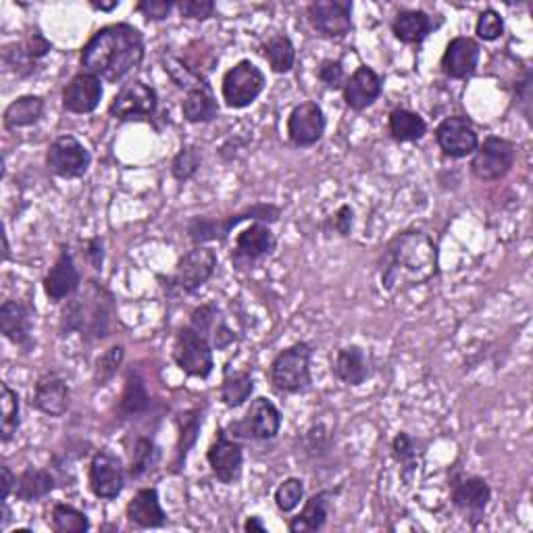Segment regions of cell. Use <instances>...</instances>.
Instances as JSON below:
<instances>
[{
    "mask_svg": "<svg viewBox=\"0 0 533 533\" xmlns=\"http://www.w3.org/2000/svg\"><path fill=\"white\" fill-rule=\"evenodd\" d=\"M146 48L138 28L130 23H111L92 34L84 44L80 65L107 84H119L144 61Z\"/></svg>",
    "mask_w": 533,
    "mask_h": 533,
    "instance_id": "1",
    "label": "cell"
},
{
    "mask_svg": "<svg viewBox=\"0 0 533 533\" xmlns=\"http://www.w3.org/2000/svg\"><path fill=\"white\" fill-rule=\"evenodd\" d=\"M438 244L421 230L394 236L382 252V288L398 292L427 284L438 275Z\"/></svg>",
    "mask_w": 533,
    "mask_h": 533,
    "instance_id": "2",
    "label": "cell"
},
{
    "mask_svg": "<svg viewBox=\"0 0 533 533\" xmlns=\"http://www.w3.org/2000/svg\"><path fill=\"white\" fill-rule=\"evenodd\" d=\"M115 319L113 294L96 279H88L63 307L59 332L61 336L78 332L84 340H105L113 332Z\"/></svg>",
    "mask_w": 533,
    "mask_h": 533,
    "instance_id": "3",
    "label": "cell"
},
{
    "mask_svg": "<svg viewBox=\"0 0 533 533\" xmlns=\"http://www.w3.org/2000/svg\"><path fill=\"white\" fill-rule=\"evenodd\" d=\"M313 346L296 342L271 361L269 384L279 394H307L313 388Z\"/></svg>",
    "mask_w": 533,
    "mask_h": 533,
    "instance_id": "4",
    "label": "cell"
},
{
    "mask_svg": "<svg viewBox=\"0 0 533 533\" xmlns=\"http://www.w3.org/2000/svg\"><path fill=\"white\" fill-rule=\"evenodd\" d=\"M279 217H282V209L275 207V205H252L246 207L234 215H227V217H194L188 221V238L194 246H205L209 242H223L227 240V236L232 234V230L244 221H252V223H277Z\"/></svg>",
    "mask_w": 533,
    "mask_h": 533,
    "instance_id": "5",
    "label": "cell"
},
{
    "mask_svg": "<svg viewBox=\"0 0 533 533\" xmlns=\"http://www.w3.org/2000/svg\"><path fill=\"white\" fill-rule=\"evenodd\" d=\"M217 252L209 246H194L175 265V271L165 279V290L169 296H188L198 292L217 269Z\"/></svg>",
    "mask_w": 533,
    "mask_h": 533,
    "instance_id": "6",
    "label": "cell"
},
{
    "mask_svg": "<svg viewBox=\"0 0 533 533\" xmlns=\"http://www.w3.org/2000/svg\"><path fill=\"white\" fill-rule=\"evenodd\" d=\"M284 415L277 409L275 402L259 396L250 402V409L238 421H232L227 427V434L236 440H252V442H269L277 438L282 429Z\"/></svg>",
    "mask_w": 533,
    "mask_h": 533,
    "instance_id": "7",
    "label": "cell"
},
{
    "mask_svg": "<svg viewBox=\"0 0 533 533\" xmlns=\"http://www.w3.org/2000/svg\"><path fill=\"white\" fill-rule=\"evenodd\" d=\"M267 86L265 73L248 59L238 61L232 69H227L221 80V98L225 107L246 109L263 94Z\"/></svg>",
    "mask_w": 533,
    "mask_h": 533,
    "instance_id": "8",
    "label": "cell"
},
{
    "mask_svg": "<svg viewBox=\"0 0 533 533\" xmlns=\"http://www.w3.org/2000/svg\"><path fill=\"white\" fill-rule=\"evenodd\" d=\"M173 361L188 377L207 379L213 369V346L192 325H184L173 342Z\"/></svg>",
    "mask_w": 533,
    "mask_h": 533,
    "instance_id": "9",
    "label": "cell"
},
{
    "mask_svg": "<svg viewBox=\"0 0 533 533\" xmlns=\"http://www.w3.org/2000/svg\"><path fill=\"white\" fill-rule=\"evenodd\" d=\"M517 161V144L500 136H488L473 152L471 171L481 182H496L509 175Z\"/></svg>",
    "mask_w": 533,
    "mask_h": 533,
    "instance_id": "10",
    "label": "cell"
},
{
    "mask_svg": "<svg viewBox=\"0 0 533 533\" xmlns=\"http://www.w3.org/2000/svg\"><path fill=\"white\" fill-rule=\"evenodd\" d=\"M92 165L90 150L71 134L59 136L46 150V167L63 180L84 177Z\"/></svg>",
    "mask_w": 533,
    "mask_h": 533,
    "instance_id": "11",
    "label": "cell"
},
{
    "mask_svg": "<svg viewBox=\"0 0 533 533\" xmlns=\"http://www.w3.org/2000/svg\"><path fill=\"white\" fill-rule=\"evenodd\" d=\"M159 109L157 90L140 82H128L119 88L109 105V115L117 121H142L150 119Z\"/></svg>",
    "mask_w": 533,
    "mask_h": 533,
    "instance_id": "12",
    "label": "cell"
},
{
    "mask_svg": "<svg viewBox=\"0 0 533 533\" xmlns=\"http://www.w3.org/2000/svg\"><path fill=\"white\" fill-rule=\"evenodd\" d=\"M88 486L100 500H115L125 488L123 461L109 448L94 452L88 467Z\"/></svg>",
    "mask_w": 533,
    "mask_h": 533,
    "instance_id": "13",
    "label": "cell"
},
{
    "mask_svg": "<svg viewBox=\"0 0 533 533\" xmlns=\"http://www.w3.org/2000/svg\"><path fill=\"white\" fill-rule=\"evenodd\" d=\"M207 461L213 475L225 486H234L242 477L244 448L240 440L227 434V429L217 427L215 440L207 450Z\"/></svg>",
    "mask_w": 533,
    "mask_h": 533,
    "instance_id": "14",
    "label": "cell"
},
{
    "mask_svg": "<svg viewBox=\"0 0 533 533\" xmlns=\"http://www.w3.org/2000/svg\"><path fill=\"white\" fill-rule=\"evenodd\" d=\"M277 248V238L271 232L267 223H250L246 230L236 236L234 250H232V263L238 269L252 267L261 259L273 255Z\"/></svg>",
    "mask_w": 533,
    "mask_h": 533,
    "instance_id": "15",
    "label": "cell"
},
{
    "mask_svg": "<svg viewBox=\"0 0 533 533\" xmlns=\"http://www.w3.org/2000/svg\"><path fill=\"white\" fill-rule=\"evenodd\" d=\"M313 30L325 38H344L352 30L350 0H315L307 9Z\"/></svg>",
    "mask_w": 533,
    "mask_h": 533,
    "instance_id": "16",
    "label": "cell"
},
{
    "mask_svg": "<svg viewBox=\"0 0 533 533\" xmlns=\"http://www.w3.org/2000/svg\"><path fill=\"white\" fill-rule=\"evenodd\" d=\"M436 142L450 159L471 157L479 146V136L473 123L463 115L446 117L436 128Z\"/></svg>",
    "mask_w": 533,
    "mask_h": 533,
    "instance_id": "17",
    "label": "cell"
},
{
    "mask_svg": "<svg viewBox=\"0 0 533 533\" xmlns=\"http://www.w3.org/2000/svg\"><path fill=\"white\" fill-rule=\"evenodd\" d=\"M450 500L469 521L475 523L479 519H484L486 515V509L492 500V488L484 477L477 475L459 477L452 481Z\"/></svg>",
    "mask_w": 533,
    "mask_h": 533,
    "instance_id": "18",
    "label": "cell"
},
{
    "mask_svg": "<svg viewBox=\"0 0 533 533\" xmlns=\"http://www.w3.org/2000/svg\"><path fill=\"white\" fill-rule=\"evenodd\" d=\"M327 128L325 113L315 100H304L296 105L288 117V138L296 148L315 146Z\"/></svg>",
    "mask_w": 533,
    "mask_h": 533,
    "instance_id": "19",
    "label": "cell"
},
{
    "mask_svg": "<svg viewBox=\"0 0 533 533\" xmlns=\"http://www.w3.org/2000/svg\"><path fill=\"white\" fill-rule=\"evenodd\" d=\"M42 286H44L46 298L53 304H61V302L69 300L75 292L82 288V273L73 261L69 246H63L59 259L46 273Z\"/></svg>",
    "mask_w": 533,
    "mask_h": 533,
    "instance_id": "20",
    "label": "cell"
},
{
    "mask_svg": "<svg viewBox=\"0 0 533 533\" xmlns=\"http://www.w3.org/2000/svg\"><path fill=\"white\" fill-rule=\"evenodd\" d=\"M103 94V80L88 71H80L63 88V109L73 115H90L98 109Z\"/></svg>",
    "mask_w": 533,
    "mask_h": 533,
    "instance_id": "21",
    "label": "cell"
},
{
    "mask_svg": "<svg viewBox=\"0 0 533 533\" xmlns=\"http://www.w3.org/2000/svg\"><path fill=\"white\" fill-rule=\"evenodd\" d=\"M481 57V46L469 36H456L448 42L440 67L450 80H467L475 73Z\"/></svg>",
    "mask_w": 533,
    "mask_h": 533,
    "instance_id": "22",
    "label": "cell"
},
{
    "mask_svg": "<svg viewBox=\"0 0 533 533\" xmlns=\"http://www.w3.org/2000/svg\"><path fill=\"white\" fill-rule=\"evenodd\" d=\"M190 325L211 342L213 350H227L238 342L234 329L227 325L223 313L213 302H205L196 307L190 313Z\"/></svg>",
    "mask_w": 533,
    "mask_h": 533,
    "instance_id": "23",
    "label": "cell"
},
{
    "mask_svg": "<svg viewBox=\"0 0 533 533\" xmlns=\"http://www.w3.org/2000/svg\"><path fill=\"white\" fill-rule=\"evenodd\" d=\"M0 332L15 346L28 352L34 346L32 309L21 300H5L0 307Z\"/></svg>",
    "mask_w": 533,
    "mask_h": 533,
    "instance_id": "24",
    "label": "cell"
},
{
    "mask_svg": "<svg viewBox=\"0 0 533 533\" xmlns=\"http://www.w3.org/2000/svg\"><path fill=\"white\" fill-rule=\"evenodd\" d=\"M342 92H344L346 107L361 113L373 107L375 100H379V96H382L384 80L379 78V73L373 71L369 65H361L346 80Z\"/></svg>",
    "mask_w": 533,
    "mask_h": 533,
    "instance_id": "25",
    "label": "cell"
},
{
    "mask_svg": "<svg viewBox=\"0 0 533 533\" xmlns=\"http://www.w3.org/2000/svg\"><path fill=\"white\" fill-rule=\"evenodd\" d=\"M71 390L57 373H44L32 392V406L48 417H63L69 411Z\"/></svg>",
    "mask_w": 533,
    "mask_h": 533,
    "instance_id": "26",
    "label": "cell"
},
{
    "mask_svg": "<svg viewBox=\"0 0 533 533\" xmlns=\"http://www.w3.org/2000/svg\"><path fill=\"white\" fill-rule=\"evenodd\" d=\"M125 517L142 529H161L167 525V513L157 488H142L125 506Z\"/></svg>",
    "mask_w": 533,
    "mask_h": 533,
    "instance_id": "27",
    "label": "cell"
},
{
    "mask_svg": "<svg viewBox=\"0 0 533 533\" xmlns=\"http://www.w3.org/2000/svg\"><path fill=\"white\" fill-rule=\"evenodd\" d=\"M332 373L338 382H342L344 386L357 388V386L365 384L371 375V365H369L367 352L357 344L340 348L332 359Z\"/></svg>",
    "mask_w": 533,
    "mask_h": 533,
    "instance_id": "28",
    "label": "cell"
},
{
    "mask_svg": "<svg viewBox=\"0 0 533 533\" xmlns=\"http://www.w3.org/2000/svg\"><path fill=\"white\" fill-rule=\"evenodd\" d=\"M440 25H442V19L436 21L425 11L402 9L392 21V32L396 40H400L402 44H421L427 40L431 32H436Z\"/></svg>",
    "mask_w": 533,
    "mask_h": 533,
    "instance_id": "29",
    "label": "cell"
},
{
    "mask_svg": "<svg viewBox=\"0 0 533 533\" xmlns=\"http://www.w3.org/2000/svg\"><path fill=\"white\" fill-rule=\"evenodd\" d=\"M334 492L321 490L313 494L309 500H304V506L298 517L288 523L290 533H315L321 531L329 517V504H332Z\"/></svg>",
    "mask_w": 533,
    "mask_h": 533,
    "instance_id": "30",
    "label": "cell"
},
{
    "mask_svg": "<svg viewBox=\"0 0 533 533\" xmlns=\"http://www.w3.org/2000/svg\"><path fill=\"white\" fill-rule=\"evenodd\" d=\"M184 119L190 123H211L219 117V105L217 98L211 90V86L205 82L196 84L186 92V98L182 103Z\"/></svg>",
    "mask_w": 533,
    "mask_h": 533,
    "instance_id": "31",
    "label": "cell"
},
{
    "mask_svg": "<svg viewBox=\"0 0 533 533\" xmlns=\"http://www.w3.org/2000/svg\"><path fill=\"white\" fill-rule=\"evenodd\" d=\"M55 488H57V475L46 469L28 467L17 475L15 498L21 502H38L53 494Z\"/></svg>",
    "mask_w": 533,
    "mask_h": 533,
    "instance_id": "32",
    "label": "cell"
},
{
    "mask_svg": "<svg viewBox=\"0 0 533 533\" xmlns=\"http://www.w3.org/2000/svg\"><path fill=\"white\" fill-rule=\"evenodd\" d=\"M44 98L36 94H23L17 96L13 103L5 109L3 123L7 130H21V128H32L42 117H44Z\"/></svg>",
    "mask_w": 533,
    "mask_h": 533,
    "instance_id": "33",
    "label": "cell"
},
{
    "mask_svg": "<svg viewBox=\"0 0 533 533\" xmlns=\"http://www.w3.org/2000/svg\"><path fill=\"white\" fill-rule=\"evenodd\" d=\"M202 429V411L190 409L177 415V444H175V461L173 471H182L190 450L196 446Z\"/></svg>",
    "mask_w": 533,
    "mask_h": 533,
    "instance_id": "34",
    "label": "cell"
},
{
    "mask_svg": "<svg viewBox=\"0 0 533 533\" xmlns=\"http://www.w3.org/2000/svg\"><path fill=\"white\" fill-rule=\"evenodd\" d=\"M252 392H255L252 373L248 369H232L227 365L221 379V400L227 409H240L246 400H250Z\"/></svg>",
    "mask_w": 533,
    "mask_h": 533,
    "instance_id": "35",
    "label": "cell"
},
{
    "mask_svg": "<svg viewBox=\"0 0 533 533\" xmlns=\"http://www.w3.org/2000/svg\"><path fill=\"white\" fill-rule=\"evenodd\" d=\"M150 409V394L146 390L144 379L130 371L125 377V386L121 398L117 402V415L119 419H136Z\"/></svg>",
    "mask_w": 533,
    "mask_h": 533,
    "instance_id": "36",
    "label": "cell"
},
{
    "mask_svg": "<svg viewBox=\"0 0 533 533\" xmlns=\"http://www.w3.org/2000/svg\"><path fill=\"white\" fill-rule=\"evenodd\" d=\"M390 136L396 142H419L427 134L425 119L409 109H394L388 117Z\"/></svg>",
    "mask_w": 533,
    "mask_h": 533,
    "instance_id": "37",
    "label": "cell"
},
{
    "mask_svg": "<svg viewBox=\"0 0 533 533\" xmlns=\"http://www.w3.org/2000/svg\"><path fill=\"white\" fill-rule=\"evenodd\" d=\"M0 388H3V398H0V409H3V413H0V440L7 444L17 436L21 427V400L9 384H3Z\"/></svg>",
    "mask_w": 533,
    "mask_h": 533,
    "instance_id": "38",
    "label": "cell"
},
{
    "mask_svg": "<svg viewBox=\"0 0 533 533\" xmlns=\"http://www.w3.org/2000/svg\"><path fill=\"white\" fill-rule=\"evenodd\" d=\"M265 59L275 73H290L296 63V48L290 36L275 34L265 44Z\"/></svg>",
    "mask_w": 533,
    "mask_h": 533,
    "instance_id": "39",
    "label": "cell"
},
{
    "mask_svg": "<svg viewBox=\"0 0 533 533\" xmlns=\"http://www.w3.org/2000/svg\"><path fill=\"white\" fill-rule=\"evenodd\" d=\"M159 461H161V450L155 444V440L140 436L136 440V444H134V450H132L130 477L132 479H140V477L148 475L150 471H155Z\"/></svg>",
    "mask_w": 533,
    "mask_h": 533,
    "instance_id": "40",
    "label": "cell"
},
{
    "mask_svg": "<svg viewBox=\"0 0 533 533\" xmlns=\"http://www.w3.org/2000/svg\"><path fill=\"white\" fill-rule=\"evenodd\" d=\"M53 529L57 533H86L90 531V519L75 506L59 502L53 506Z\"/></svg>",
    "mask_w": 533,
    "mask_h": 533,
    "instance_id": "41",
    "label": "cell"
},
{
    "mask_svg": "<svg viewBox=\"0 0 533 533\" xmlns=\"http://www.w3.org/2000/svg\"><path fill=\"white\" fill-rule=\"evenodd\" d=\"M392 456L398 465H402L406 471H415L423 450H421V442L417 438H413L411 434H406V431H400V434L392 440Z\"/></svg>",
    "mask_w": 533,
    "mask_h": 533,
    "instance_id": "42",
    "label": "cell"
},
{
    "mask_svg": "<svg viewBox=\"0 0 533 533\" xmlns=\"http://www.w3.org/2000/svg\"><path fill=\"white\" fill-rule=\"evenodd\" d=\"M202 165V152L194 144H184L171 161V175L177 182H190Z\"/></svg>",
    "mask_w": 533,
    "mask_h": 533,
    "instance_id": "43",
    "label": "cell"
},
{
    "mask_svg": "<svg viewBox=\"0 0 533 533\" xmlns=\"http://www.w3.org/2000/svg\"><path fill=\"white\" fill-rule=\"evenodd\" d=\"M123 359H125V348L121 344H115L100 354V357L96 359L94 377H92L94 386H107L109 382H113V377L123 365Z\"/></svg>",
    "mask_w": 533,
    "mask_h": 533,
    "instance_id": "44",
    "label": "cell"
},
{
    "mask_svg": "<svg viewBox=\"0 0 533 533\" xmlns=\"http://www.w3.org/2000/svg\"><path fill=\"white\" fill-rule=\"evenodd\" d=\"M273 500L279 513H286V515L294 513L300 506V502H304V481L300 477L284 479L282 484L277 486Z\"/></svg>",
    "mask_w": 533,
    "mask_h": 533,
    "instance_id": "45",
    "label": "cell"
},
{
    "mask_svg": "<svg viewBox=\"0 0 533 533\" xmlns=\"http://www.w3.org/2000/svg\"><path fill=\"white\" fill-rule=\"evenodd\" d=\"M475 34L479 40L484 42H496L502 38L504 34V19L498 11L494 9H486L481 11L475 23Z\"/></svg>",
    "mask_w": 533,
    "mask_h": 533,
    "instance_id": "46",
    "label": "cell"
},
{
    "mask_svg": "<svg viewBox=\"0 0 533 533\" xmlns=\"http://www.w3.org/2000/svg\"><path fill=\"white\" fill-rule=\"evenodd\" d=\"M319 82L329 90H340L346 84L344 63L340 59H325L317 69Z\"/></svg>",
    "mask_w": 533,
    "mask_h": 533,
    "instance_id": "47",
    "label": "cell"
},
{
    "mask_svg": "<svg viewBox=\"0 0 533 533\" xmlns=\"http://www.w3.org/2000/svg\"><path fill=\"white\" fill-rule=\"evenodd\" d=\"M177 11L186 19L207 21L215 15V3L213 0H182V3H177Z\"/></svg>",
    "mask_w": 533,
    "mask_h": 533,
    "instance_id": "48",
    "label": "cell"
},
{
    "mask_svg": "<svg viewBox=\"0 0 533 533\" xmlns=\"http://www.w3.org/2000/svg\"><path fill=\"white\" fill-rule=\"evenodd\" d=\"M21 46L25 50V55H28L36 65L50 53V50H53V44L44 38L40 30H34L32 34H28V38L21 42Z\"/></svg>",
    "mask_w": 533,
    "mask_h": 533,
    "instance_id": "49",
    "label": "cell"
},
{
    "mask_svg": "<svg viewBox=\"0 0 533 533\" xmlns=\"http://www.w3.org/2000/svg\"><path fill=\"white\" fill-rule=\"evenodd\" d=\"M175 7L177 5L171 3V0H142V3L136 5V11L142 13L148 21H163Z\"/></svg>",
    "mask_w": 533,
    "mask_h": 533,
    "instance_id": "50",
    "label": "cell"
},
{
    "mask_svg": "<svg viewBox=\"0 0 533 533\" xmlns=\"http://www.w3.org/2000/svg\"><path fill=\"white\" fill-rule=\"evenodd\" d=\"M329 225H332V230L342 236L348 238L352 234V225H354V209L350 205H342L332 219H329Z\"/></svg>",
    "mask_w": 533,
    "mask_h": 533,
    "instance_id": "51",
    "label": "cell"
},
{
    "mask_svg": "<svg viewBox=\"0 0 533 533\" xmlns=\"http://www.w3.org/2000/svg\"><path fill=\"white\" fill-rule=\"evenodd\" d=\"M84 255H86V261L90 263V267L94 271H103V263H105V244L100 238H90L86 244H84Z\"/></svg>",
    "mask_w": 533,
    "mask_h": 533,
    "instance_id": "52",
    "label": "cell"
},
{
    "mask_svg": "<svg viewBox=\"0 0 533 533\" xmlns=\"http://www.w3.org/2000/svg\"><path fill=\"white\" fill-rule=\"evenodd\" d=\"M517 98H519V103L523 105L521 111H523L525 119L531 121V73L529 71H525L523 82L517 84Z\"/></svg>",
    "mask_w": 533,
    "mask_h": 533,
    "instance_id": "53",
    "label": "cell"
},
{
    "mask_svg": "<svg viewBox=\"0 0 533 533\" xmlns=\"http://www.w3.org/2000/svg\"><path fill=\"white\" fill-rule=\"evenodd\" d=\"M15 484H17V475H13L9 465H3V502H7L11 494H15Z\"/></svg>",
    "mask_w": 533,
    "mask_h": 533,
    "instance_id": "54",
    "label": "cell"
},
{
    "mask_svg": "<svg viewBox=\"0 0 533 533\" xmlns=\"http://www.w3.org/2000/svg\"><path fill=\"white\" fill-rule=\"evenodd\" d=\"M244 531H259V533H265L267 531V525L261 521V517H248L246 523H244Z\"/></svg>",
    "mask_w": 533,
    "mask_h": 533,
    "instance_id": "55",
    "label": "cell"
},
{
    "mask_svg": "<svg viewBox=\"0 0 533 533\" xmlns=\"http://www.w3.org/2000/svg\"><path fill=\"white\" fill-rule=\"evenodd\" d=\"M90 7H92V9H96V11L111 13V11H115V9L119 7V3H117V0H111V3H96V0H92Z\"/></svg>",
    "mask_w": 533,
    "mask_h": 533,
    "instance_id": "56",
    "label": "cell"
},
{
    "mask_svg": "<svg viewBox=\"0 0 533 533\" xmlns=\"http://www.w3.org/2000/svg\"><path fill=\"white\" fill-rule=\"evenodd\" d=\"M3 240H5V257L3 259L7 261L9 259V240H7V236H3Z\"/></svg>",
    "mask_w": 533,
    "mask_h": 533,
    "instance_id": "57",
    "label": "cell"
}]
</instances>
